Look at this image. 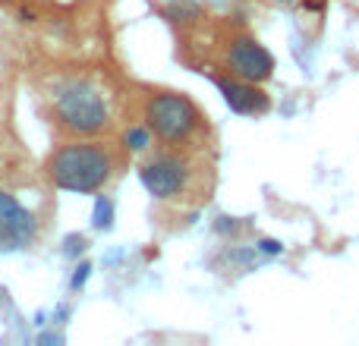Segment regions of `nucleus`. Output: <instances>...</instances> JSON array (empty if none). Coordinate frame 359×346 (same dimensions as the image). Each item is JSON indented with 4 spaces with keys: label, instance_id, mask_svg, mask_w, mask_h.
I'll use <instances>...</instances> for the list:
<instances>
[{
    "label": "nucleus",
    "instance_id": "1",
    "mask_svg": "<svg viewBox=\"0 0 359 346\" xmlns=\"http://www.w3.org/2000/svg\"><path fill=\"white\" fill-rule=\"evenodd\" d=\"M111 155L98 142H69L50 155L48 177L57 189L88 195L111 179Z\"/></svg>",
    "mask_w": 359,
    "mask_h": 346
},
{
    "label": "nucleus",
    "instance_id": "2",
    "mask_svg": "<svg viewBox=\"0 0 359 346\" xmlns=\"http://www.w3.org/2000/svg\"><path fill=\"white\" fill-rule=\"evenodd\" d=\"M57 123L73 136H98L107 126V104L92 82H69L54 98Z\"/></svg>",
    "mask_w": 359,
    "mask_h": 346
},
{
    "label": "nucleus",
    "instance_id": "3",
    "mask_svg": "<svg viewBox=\"0 0 359 346\" xmlns=\"http://www.w3.org/2000/svg\"><path fill=\"white\" fill-rule=\"evenodd\" d=\"M198 107L180 92H158L145 107V126L164 142H186L198 130Z\"/></svg>",
    "mask_w": 359,
    "mask_h": 346
},
{
    "label": "nucleus",
    "instance_id": "4",
    "mask_svg": "<svg viewBox=\"0 0 359 346\" xmlns=\"http://www.w3.org/2000/svg\"><path fill=\"white\" fill-rule=\"evenodd\" d=\"M35 230H38L35 214L13 192L0 189V255L32 246Z\"/></svg>",
    "mask_w": 359,
    "mask_h": 346
},
{
    "label": "nucleus",
    "instance_id": "5",
    "mask_svg": "<svg viewBox=\"0 0 359 346\" xmlns=\"http://www.w3.org/2000/svg\"><path fill=\"white\" fill-rule=\"evenodd\" d=\"M227 67L236 79H246V82H268L274 73V57L265 44H259L255 38L240 35L230 41L227 48Z\"/></svg>",
    "mask_w": 359,
    "mask_h": 346
},
{
    "label": "nucleus",
    "instance_id": "6",
    "mask_svg": "<svg viewBox=\"0 0 359 346\" xmlns=\"http://www.w3.org/2000/svg\"><path fill=\"white\" fill-rule=\"evenodd\" d=\"M139 179L149 189V195L155 198H177L189 183V167L186 161H180L177 155H155L151 161L142 164Z\"/></svg>",
    "mask_w": 359,
    "mask_h": 346
},
{
    "label": "nucleus",
    "instance_id": "7",
    "mask_svg": "<svg viewBox=\"0 0 359 346\" xmlns=\"http://www.w3.org/2000/svg\"><path fill=\"white\" fill-rule=\"evenodd\" d=\"M217 88H221L224 101L233 113H243V117H255V113H265L271 107L268 95L262 88H255V82L246 79H217Z\"/></svg>",
    "mask_w": 359,
    "mask_h": 346
},
{
    "label": "nucleus",
    "instance_id": "8",
    "mask_svg": "<svg viewBox=\"0 0 359 346\" xmlns=\"http://www.w3.org/2000/svg\"><path fill=\"white\" fill-rule=\"evenodd\" d=\"M92 227L95 230H114V198L111 195H98L95 198V211H92Z\"/></svg>",
    "mask_w": 359,
    "mask_h": 346
},
{
    "label": "nucleus",
    "instance_id": "9",
    "mask_svg": "<svg viewBox=\"0 0 359 346\" xmlns=\"http://www.w3.org/2000/svg\"><path fill=\"white\" fill-rule=\"evenodd\" d=\"M123 145L130 151H149L151 145V130L149 126H130V130L123 132Z\"/></svg>",
    "mask_w": 359,
    "mask_h": 346
},
{
    "label": "nucleus",
    "instance_id": "10",
    "mask_svg": "<svg viewBox=\"0 0 359 346\" xmlns=\"http://www.w3.org/2000/svg\"><path fill=\"white\" fill-rule=\"evenodd\" d=\"M86 236H67V249H63V252L69 255V258H76V255H82L86 252Z\"/></svg>",
    "mask_w": 359,
    "mask_h": 346
},
{
    "label": "nucleus",
    "instance_id": "11",
    "mask_svg": "<svg viewBox=\"0 0 359 346\" xmlns=\"http://www.w3.org/2000/svg\"><path fill=\"white\" fill-rule=\"evenodd\" d=\"M255 249H259V252H265V255H280V252H284V246H280L278 240H259V246H255Z\"/></svg>",
    "mask_w": 359,
    "mask_h": 346
},
{
    "label": "nucleus",
    "instance_id": "12",
    "mask_svg": "<svg viewBox=\"0 0 359 346\" xmlns=\"http://www.w3.org/2000/svg\"><path fill=\"white\" fill-rule=\"evenodd\" d=\"M88 271H92V268H88L86 261H82V265L76 268V274H73V290H82V286H86V280H88Z\"/></svg>",
    "mask_w": 359,
    "mask_h": 346
},
{
    "label": "nucleus",
    "instance_id": "13",
    "mask_svg": "<svg viewBox=\"0 0 359 346\" xmlns=\"http://www.w3.org/2000/svg\"><path fill=\"white\" fill-rule=\"evenodd\" d=\"M38 343H44V346H50V343L60 346V343H63V337H60V334H41V337H38Z\"/></svg>",
    "mask_w": 359,
    "mask_h": 346
},
{
    "label": "nucleus",
    "instance_id": "14",
    "mask_svg": "<svg viewBox=\"0 0 359 346\" xmlns=\"http://www.w3.org/2000/svg\"><path fill=\"white\" fill-rule=\"evenodd\" d=\"M278 4H284V6H293V4H299V0H278Z\"/></svg>",
    "mask_w": 359,
    "mask_h": 346
}]
</instances>
